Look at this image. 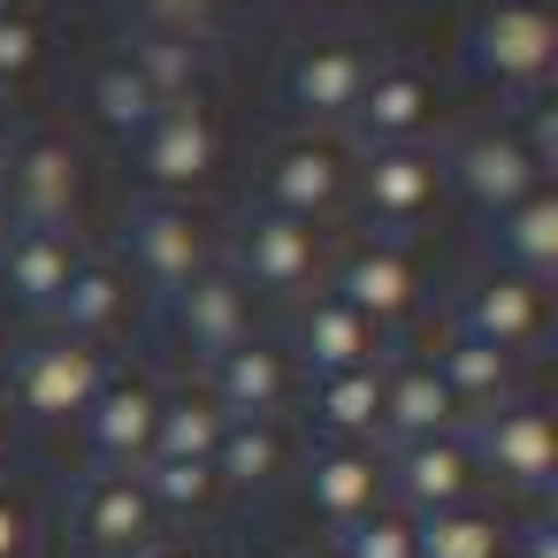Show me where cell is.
I'll return each mask as SVG.
<instances>
[{"label":"cell","mask_w":558,"mask_h":558,"mask_svg":"<svg viewBox=\"0 0 558 558\" xmlns=\"http://www.w3.org/2000/svg\"><path fill=\"white\" fill-rule=\"evenodd\" d=\"M299 367H314V383L322 375H352V367H383V329L367 322V314H352L337 291H314V299H299V314H291V344H283Z\"/></svg>","instance_id":"cell-16"},{"label":"cell","mask_w":558,"mask_h":558,"mask_svg":"<svg viewBox=\"0 0 558 558\" xmlns=\"http://www.w3.org/2000/svg\"><path fill=\"white\" fill-rule=\"evenodd\" d=\"M207 466L222 489H268L291 466V436H283V421H222V444Z\"/></svg>","instance_id":"cell-26"},{"label":"cell","mask_w":558,"mask_h":558,"mask_svg":"<svg viewBox=\"0 0 558 558\" xmlns=\"http://www.w3.org/2000/svg\"><path fill=\"white\" fill-rule=\"evenodd\" d=\"M520 9H535V16H550V9H558V0H520Z\"/></svg>","instance_id":"cell-41"},{"label":"cell","mask_w":558,"mask_h":558,"mask_svg":"<svg viewBox=\"0 0 558 558\" xmlns=\"http://www.w3.org/2000/svg\"><path fill=\"white\" fill-rule=\"evenodd\" d=\"M0 230H9V215H0Z\"/></svg>","instance_id":"cell-44"},{"label":"cell","mask_w":558,"mask_h":558,"mask_svg":"<svg viewBox=\"0 0 558 558\" xmlns=\"http://www.w3.org/2000/svg\"><path fill=\"white\" fill-rule=\"evenodd\" d=\"M108 375H116V367H108L100 344H85V337H39V344L16 352L9 398H16L24 421H47V428H54V421H85V405L100 398Z\"/></svg>","instance_id":"cell-3"},{"label":"cell","mask_w":558,"mask_h":558,"mask_svg":"<svg viewBox=\"0 0 558 558\" xmlns=\"http://www.w3.org/2000/svg\"><path fill=\"white\" fill-rule=\"evenodd\" d=\"M306 558H337V550H306Z\"/></svg>","instance_id":"cell-42"},{"label":"cell","mask_w":558,"mask_h":558,"mask_svg":"<svg viewBox=\"0 0 558 558\" xmlns=\"http://www.w3.org/2000/svg\"><path fill=\"white\" fill-rule=\"evenodd\" d=\"M85 192H93V169H85V146L70 131L32 123L16 138H0V215H9V222L77 230Z\"/></svg>","instance_id":"cell-1"},{"label":"cell","mask_w":558,"mask_h":558,"mask_svg":"<svg viewBox=\"0 0 558 558\" xmlns=\"http://www.w3.org/2000/svg\"><path fill=\"white\" fill-rule=\"evenodd\" d=\"M383 451L375 444H322L314 466H306V505L329 520V527H352L360 512L383 505Z\"/></svg>","instance_id":"cell-23"},{"label":"cell","mask_w":558,"mask_h":558,"mask_svg":"<svg viewBox=\"0 0 558 558\" xmlns=\"http://www.w3.org/2000/svg\"><path fill=\"white\" fill-rule=\"evenodd\" d=\"M383 428L398 444H421V436L459 428V405H451V390H444V375L428 360H405V367L383 375Z\"/></svg>","instance_id":"cell-24"},{"label":"cell","mask_w":558,"mask_h":558,"mask_svg":"<svg viewBox=\"0 0 558 558\" xmlns=\"http://www.w3.org/2000/svg\"><path fill=\"white\" fill-rule=\"evenodd\" d=\"M413 558H505V520L482 505H451L413 520Z\"/></svg>","instance_id":"cell-31"},{"label":"cell","mask_w":558,"mask_h":558,"mask_svg":"<svg viewBox=\"0 0 558 558\" xmlns=\"http://www.w3.org/2000/svg\"><path fill=\"white\" fill-rule=\"evenodd\" d=\"M85 108H93V123H100V131H116L123 146H131V138H138L154 116H161V100L146 93V77H138L123 54H108V62L93 70V85H85Z\"/></svg>","instance_id":"cell-29"},{"label":"cell","mask_w":558,"mask_h":558,"mask_svg":"<svg viewBox=\"0 0 558 558\" xmlns=\"http://www.w3.org/2000/svg\"><path fill=\"white\" fill-rule=\"evenodd\" d=\"M444 177L466 192V207L474 215H505V207H520L527 192H543V161L520 146V131H474L451 161H444Z\"/></svg>","instance_id":"cell-17"},{"label":"cell","mask_w":558,"mask_h":558,"mask_svg":"<svg viewBox=\"0 0 558 558\" xmlns=\"http://www.w3.org/2000/svg\"><path fill=\"white\" fill-rule=\"evenodd\" d=\"M123 62L146 77V93H154V100H184V93L199 85V70H207L199 39H154V32H138V39L123 47Z\"/></svg>","instance_id":"cell-32"},{"label":"cell","mask_w":558,"mask_h":558,"mask_svg":"<svg viewBox=\"0 0 558 558\" xmlns=\"http://www.w3.org/2000/svg\"><path fill=\"white\" fill-rule=\"evenodd\" d=\"M161 306H169V337H177L192 360H222L230 344H245V337H253V291H245L230 268L192 276V283H184V291H169Z\"/></svg>","instance_id":"cell-15"},{"label":"cell","mask_w":558,"mask_h":558,"mask_svg":"<svg viewBox=\"0 0 558 558\" xmlns=\"http://www.w3.org/2000/svg\"><path fill=\"white\" fill-rule=\"evenodd\" d=\"M352 314H367L375 329H390V322H405L413 306H421V268H413V253L398 245V238H367V245H352V260L337 268V283H329Z\"/></svg>","instance_id":"cell-21"},{"label":"cell","mask_w":558,"mask_h":558,"mask_svg":"<svg viewBox=\"0 0 558 558\" xmlns=\"http://www.w3.org/2000/svg\"><path fill=\"white\" fill-rule=\"evenodd\" d=\"M138 558H215V550L207 543H146Z\"/></svg>","instance_id":"cell-39"},{"label":"cell","mask_w":558,"mask_h":558,"mask_svg":"<svg viewBox=\"0 0 558 558\" xmlns=\"http://www.w3.org/2000/svg\"><path fill=\"white\" fill-rule=\"evenodd\" d=\"M154 421H161V383L154 375H108L100 398L85 405V444H93V466H146L154 451Z\"/></svg>","instance_id":"cell-18"},{"label":"cell","mask_w":558,"mask_h":558,"mask_svg":"<svg viewBox=\"0 0 558 558\" xmlns=\"http://www.w3.org/2000/svg\"><path fill=\"white\" fill-rule=\"evenodd\" d=\"M337 558H413V512L375 505L352 527H337Z\"/></svg>","instance_id":"cell-34"},{"label":"cell","mask_w":558,"mask_h":558,"mask_svg":"<svg viewBox=\"0 0 558 558\" xmlns=\"http://www.w3.org/2000/svg\"><path fill=\"white\" fill-rule=\"evenodd\" d=\"M474 466L482 474H497L505 489H520V497H543L550 489V466H558V436H550V413L535 405V398H497L489 413H482V428H474Z\"/></svg>","instance_id":"cell-8"},{"label":"cell","mask_w":558,"mask_h":558,"mask_svg":"<svg viewBox=\"0 0 558 558\" xmlns=\"http://www.w3.org/2000/svg\"><path fill=\"white\" fill-rule=\"evenodd\" d=\"M367 77H375V54H367V39H352V32L306 39V47H291V62H283V93H291V108H299L306 123H352Z\"/></svg>","instance_id":"cell-9"},{"label":"cell","mask_w":558,"mask_h":558,"mask_svg":"<svg viewBox=\"0 0 558 558\" xmlns=\"http://www.w3.org/2000/svg\"><path fill=\"white\" fill-rule=\"evenodd\" d=\"M215 444H222V405L207 390H161V421H154L146 459H215Z\"/></svg>","instance_id":"cell-30"},{"label":"cell","mask_w":558,"mask_h":558,"mask_svg":"<svg viewBox=\"0 0 558 558\" xmlns=\"http://www.w3.org/2000/svg\"><path fill=\"white\" fill-rule=\"evenodd\" d=\"M436 375H444V390H451V405L466 413H489L497 398H512V360L505 352H489V344H474V337H451L436 360H428Z\"/></svg>","instance_id":"cell-28"},{"label":"cell","mask_w":558,"mask_h":558,"mask_svg":"<svg viewBox=\"0 0 558 558\" xmlns=\"http://www.w3.org/2000/svg\"><path fill=\"white\" fill-rule=\"evenodd\" d=\"M497 268L527 276V283H543L558 268V199L550 192H527L520 207L497 215Z\"/></svg>","instance_id":"cell-27"},{"label":"cell","mask_w":558,"mask_h":558,"mask_svg":"<svg viewBox=\"0 0 558 558\" xmlns=\"http://www.w3.org/2000/svg\"><path fill=\"white\" fill-rule=\"evenodd\" d=\"M0 16H32V0H0Z\"/></svg>","instance_id":"cell-40"},{"label":"cell","mask_w":558,"mask_h":558,"mask_svg":"<svg viewBox=\"0 0 558 558\" xmlns=\"http://www.w3.org/2000/svg\"><path fill=\"white\" fill-rule=\"evenodd\" d=\"M131 146H138V177H146L154 192H169V199H192V192L215 184V169H222V123H215V108H207L199 93L161 100V116H154Z\"/></svg>","instance_id":"cell-4"},{"label":"cell","mask_w":558,"mask_h":558,"mask_svg":"<svg viewBox=\"0 0 558 558\" xmlns=\"http://www.w3.org/2000/svg\"><path fill=\"white\" fill-rule=\"evenodd\" d=\"M344 192H352V154L337 138L299 131V138L268 146V161H260V207H276V215L322 222V215L344 207Z\"/></svg>","instance_id":"cell-7"},{"label":"cell","mask_w":558,"mask_h":558,"mask_svg":"<svg viewBox=\"0 0 558 558\" xmlns=\"http://www.w3.org/2000/svg\"><path fill=\"white\" fill-rule=\"evenodd\" d=\"M352 123H360L367 146H421L436 131V77L421 62H375Z\"/></svg>","instance_id":"cell-20"},{"label":"cell","mask_w":558,"mask_h":558,"mask_svg":"<svg viewBox=\"0 0 558 558\" xmlns=\"http://www.w3.org/2000/svg\"><path fill=\"white\" fill-rule=\"evenodd\" d=\"M207 398L222 405V421H283V405L299 398V360L276 337H245L207 360Z\"/></svg>","instance_id":"cell-11"},{"label":"cell","mask_w":558,"mask_h":558,"mask_svg":"<svg viewBox=\"0 0 558 558\" xmlns=\"http://www.w3.org/2000/svg\"><path fill=\"white\" fill-rule=\"evenodd\" d=\"M32 535H39V527H32V505L0 489V558H24V550H32Z\"/></svg>","instance_id":"cell-37"},{"label":"cell","mask_w":558,"mask_h":558,"mask_svg":"<svg viewBox=\"0 0 558 558\" xmlns=\"http://www.w3.org/2000/svg\"><path fill=\"white\" fill-rule=\"evenodd\" d=\"M352 192L383 230H413V222H428V207L444 192V161L428 146H367V161L352 169Z\"/></svg>","instance_id":"cell-14"},{"label":"cell","mask_w":558,"mask_h":558,"mask_svg":"<svg viewBox=\"0 0 558 558\" xmlns=\"http://www.w3.org/2000/svg\"><path fill=\"white\" fill-rule=\"evenodd\" d=\"M47 62V32L32 16H0V85H24Z\"/></svg>","instance_id":"cell-36"},{"label":"cell","mask_w":558,"mask_h":558,"mask_svg":"<svg viewBox=\"0 0 558 558\" xmlns=\"http://www.w3.org/2000/svg\"><path fill=\"white\" fill-rule=\"evenodd\" d=\"M123 253H131V283H146V291L169 299V291H184L192 276L215 268V215L199 199L146 192L123 215Z\"/></svg>","instance_id":"cell-2"},{"label":"cell","mask_w":558,"mask_h":558,"mask_svg":"<svg viewBox=\"0 0 558 558\" xmlns=\"http://www.w3.org/2000/svg\"><path fill=\"white\" fill-rule=\"evenodd\" d=\"M451 337H474V344H489V352H535L543 344V283H527V276H512V268H482V276H466V291H459V329Z\"/></svg>","instance_id":"cell-13"},{"label":"cell","mask_w":558,"mask_h":558,"mask_svg":"<svg viewBox=\"0 0 558 558\" xmlns=\"http://www.w3.org/2000/svg\"><path fill=\"white\" fill-rule=\"evenodd\" d=\"M0 421H9V398H0Z\"/></svg>","instance_id":"cell-43"},{"label":"cell","mask_w":558,"mask_h":558,"mask_svg":"<svg viewBox=\"0 0 558 558\" xmlns=\"http://www.w3.org/2000/svg\"><path fill=\"white\" fill-rule=\"evenodd\" d=\"M77 230H32V222H9L0 230V299L16 314H47L77 268Z\"/></svg>","instance_id":"cell-19"},{"label":"cell","mask_w":558,"mask_h":558,"mask_svg":"<svg viewBox=\"0 0 558 558\" xmlns=\"http://www.w3.org/2000/svg\"><path fill=\"white\" fill-rule=\"evenodd\" d=\"M550 47H558L550 16L520 9V0H482V16L466 24V62H474V70H482L497 93L543 85V70H550Z\"/></svg>","instance_id":"cell-10"},{"label":"cell","mask_w":558,"mask_h":558,"mask_svg":"<svg viewBox=\"0 0 558 558\" xmlns=\"http://www.w3.org/2000/svg\"><path fill=\"white\" fill-rule=\"evenodd\" d=\"M123 314H131V268H123L116 253H77L62 299L47 306L54 337H85V344H100Z\"/></svg>","instance_id":"cell-22"},{"label":"cell","mask_w":558,"mask_h":558,"mask_svg":"<svg viewBox=\"0 0 558 558\" xmlns=\"http://www.w3.org/2000/svg\"><path fill=\"white\" fill-rule=\"evenodd\" d=\"M383 482L398 489V512L428 520V512L474 505V489H482V466H474L466 436H459V428H444V436L398 444V459H383Z\"/></svg>","instance_id":"cell-12"},{"label":"cell","mask_w":558,"mask_h":558,"mask_svg":"<svg viewBox=\"0 0 558 558\" xmlns=\"http://www.w3.org/2000/svg\"><path fill=\"white\" fill-rule=\"evenodd\" d=\"M70 527L93 558H138L146 543H161V512L131 466H93L70 497Z\"/></svg>","instance_id":"cell-6"},{"label":"cell","mask_w":558,"mask_h":558,"mask_svg":"<svg viewBox=\"0 0 558 558\" xmlns=\"http://www.w3.org/2000/svg\"><path fill=\"white\" fill-rule=\"evenodd\" d=\"M138 482H146V497H154L161 520H169V512H207V505L222 497V482H215L207 459H146Z\"/></svg>","instance_id":"cell-33"},{"label":"cell","mask_w":558,"mask_h":558,"mask_svg":"<svg viewBox=\"0 0 558 558\" xmlns=\"http://www.w3.org/2000/svg\"><path fill=\"white\" fill-rule=\"evenodd\" d=\"M238 253V283L245 291H268V299H306L314 276H322V230L299 222V215H276V207H253L230 238Z\"/></svg>","instance_id":"cell-5"},{"label":"cell","mask_w":558,"mask_h":558,"mask_svg":"<svg viewBox=\"0 0 558 558\" xmlns=\"http://www.w3.org/2000/svg\"><path fill=\"white\" fill-rule=\"evenodd\" d=\"M131 9H138V24H146L154 39H199V47H207L222 0H131Z\"/></svg>","instance_id":"cell-35"},{"label":"cell","mask_w":558,"mask_h":558,"mask_svg":"<svg viewBox=\"0 0 558 558\" xmlns=\"http://www.w3.org/2000/svg\"><path fill=\"white\" fill-rule=\"evenodd\" d=\"M314 428L329 444H375V428H383V367L322 375L314 383Z\"/></svg>","instance_id":"cell-25"},{"label":"cell","mask_w":558,"mask_h":558,"mask_svg":"<svg viewBox=\"0 0 558 558\" xmlns=\"http://www.w3.org/2000/svg\"><path fill=\"white\" fill-rule=\"evenodd\" d=\"M520 558H558V527H550V520H527V535H520Z\"/></svg>","instance_id":"cell-38"}]
</instances>
